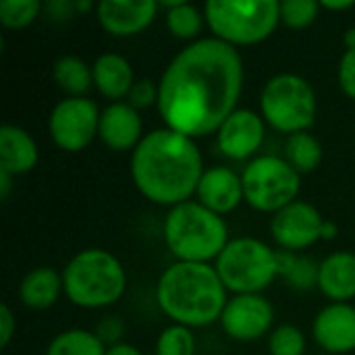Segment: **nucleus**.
<instances>
[{"label":"nucleus","instance_id":"nucleus-8","mask_svg":"<svg viewBox=\"0 0 355 355\" xmlns=\"http://www.w3.org/2000/svg\"><path fill=\"white\" fill-rule=\"evenodd\" d=\"M227 291L250 295L264 291L277 277V250L256 237H237L227 243L214 264Z\"/></svg>","mask_w":355,"mask_h":355},{"label":"nucleus","instance_id":"nucleus-6","mask_svg":"<svg viewBox=\"0 0 355 355\" xmlns=\"http://www.w3.org/2000/svg\"><path fill=\"white\" fill-rule=\"evenodd\" d=\"M204 15L216 40L237 48L260 44L281 23L277 0H208Z\"/></svg>","mask_w":355,"mask_h":355},{"label":"nucleus","instance_id":"nucleus-5","mask_svg":"<svg viewBox=\"0 0 355 355\" xmlns=\"http://www.w3.org/2000/svg\"><path fill=\"white\" fill-rule=\"evenodd\" d=\"M64 295L73 306L98 310L116 304L127 287L121 260L100 248H89L71 258L62 270Z\"/></svg>","mask_w":355,"mask_h":355},{"label":"nucleus","instance_id":"nucleus-40","mask_svg":"<svg viewBox=\"0 0 355 355\" xmlns=\"http://www.w3.org/2000/svg\"><path fill=\"white\" fill-rule=\"evenodd\" d=\"M343 44H345V48H347V50H354L355 48V27H349V29L345 31V35H343Z\"/></svg>","mask_w":355,"mask_h":355},{"label":"nucleus","instance_id":"nucleus-17","mask_svg":"<svg viewBox=\"0 0 355 355\" xmlns=\"http://www.w3.org/2000/svg\"><path fill=\"white\" fill-rule=\"evenodd\" d=\"M196 198H198L196 202H200L210 212H214L218 216L229 214L241 202H245L241 175H237L229 166H210L204 171V175L200 179Z\"/></svg>","mask_w":355,"mask_h":355},{"label":"nucleus","instance_id":"nucleus-9","mask_svg":"<svg viewBox=\"0 0 355 355\" xmlns=\"http://www.w3.org/2000/svg\"><path fill=\"white\" fill-rule=\"evenodd\" d=\"M241 183L243 198L254 210L277 214L297 200L302 175L283 156L264 154L250 160L241 173Z\"/></svg>","mask_w":355,"mask_h":355},{"label":"nucleus","instance_id":"nucleus-3","mask_svg":"<svg viewBox=\"0 0 355 355\" xmlns=\"http://www.w3.org/2000/svg\"><path fill=\"white\" fill-rule=\"evenodd\" d=\"M156 302L175 324L198 329L220 322L229 297L214 266L175 262L156 283Z\"/></svg>","mask_w":355,"mask_h":355},{"label":"nucleus","instance_id":"nucleus-32","mask_svg":"<svg viewBox=\"0 0 355 355\" xmlns=\"http://www.w3.org/2000/svg\"><path fill=\"white\" fill-rule=\"evenodd\" d=\"M96 335H98V339H100L106 347H112V345H116V343H123L121 339H123V335H125V324H123L121 318L108 316V318H104V320L98 322Z\"/></svg>","mask_w":355,"mask_h":355},{"label":"nucleus","instance_id":"nucleus-14","mask_svg":"<svg viewBox=\"0 0 355 355\" xmlns=\"http://www.w3.org/2000/svg\"><path fill=\"white\" fill-rule=\"evenodd\" d=\"M158 8L156 0H102L96 6V17L110 35L129 37L150 27Z\"/></svg>","mask_w":355,"mask_h":355},{"label":"nucleus","instance_id":"nucleus-15","mask_svg":"<svg viewBox=\"0 0 355 355\" xmlns=\"http://www.w3.org/2000/svg\"><path fill=\"white\" fill-rule=\"evenodd\" d=\"M314 341L327 354L341 355L355 349V308L349 304H329L312 324Z\"/></svg>","mask_w":355,"mask_h":355},{"label":"nucleus","instance_id":"nucleus-2","mask_svg":"<svg viewBox=\"0 0 355 355\" xmlns=\"http://www.w3.org/2000/svg\"><path fill=\"white\" fill-rule=\"evenodd\" d=\"M196 139L168 127L146 133L131 156V177L137 191L158 206H179L196 196L204 175Z\"/></svg>","mask_w":355,"mask_h":355},{"label":"nucleus","instance_id":"nucleus-35","mask_svg":"<svg viewBox=\"0 0 355 355\" xmlns=\"http://www.w3.org/2000/svg\"><path fill=\"white\" fill-rule=\"evenodd\" d=\"M15 329H17V320H15L10 308L2 306L0 308V345L2 347H8V343L15 335Z\"/></svg>","mask_w":355,"mask_h":355},{"label":"nucleus","instance_id":"nucleus-30","mask_svg":"<svg viewBox=\"0 0 355 355\" xmlns=\"http://www.w3.org/2000/svg\"><path fill=\"white\" fill-rule=\"evenodd\" d=\"M318 272H320V264H316L308 256H297V260H295L293 268L289 270V275L285 277V281L291 289L310 291V289L318 287Z\"/></svg>","mask_w":355,"mask_h":355},{"label":"nucleus","instance_id":"nucleus-12","mask_svg":"<svg viewBox=\"0 0 355 355\" xmlns=\"http://www.w3.org/2000/svg\"><path fill=\"white\" fill-rule=\"evenodd\" d=\"M322 225L324 218L312 204L295 200L272 216L270 233L281 250L295 254L322 239Z\"/></svg>","mask_w":355,"mask_h":355},{"label":"nucleus","instance_id":"nucleus-20","mask_svg":"<svg viewBox=\"0 0 355 355\" xmlns=\"http://www.w3.org/2000/svg\"><path fill=\"white\" fill-rule=\"evenodd\" d=\"M94 87L108 100H123L129 96L131 87L135 85V75L131 62L114 52L100 54L94 64Z\"/></svg>","mask_w":355,"mask_h":355},{"label":"nucleus","instance_id":"nucleus-39","mask_svg":"<svg viewBox=\"0 0 355 355\" xmlns=\"http://www.w3.org/2000/svg\"><path fill=\"white\" fill-rule=\"evenodd\" d=\"M337 237V225L331 220H324L322 225V239H335Z\"/></svg>","mask_w":355,"mask_h":355},{"label":"nucleus","instance_id":"nucleus-28","mask_svg":"<svg viewBox=\"0 0 355 355\" xmlns=\"http://www.w3.org/2000/svg\"><path fill=\"white\" fill-rule=\"evenodd\" d=\"M320 8L322 6L316 0H283L281 21L291 29H306L318 19Z\"/></svg>","mask_w":355,"mask_h":355},{"label":"nucleus","instance_id":"nucleus-10","mask_svg":"<svg viewBox=\"0 0 355 355\" xmlns=\"http://www.w3.org/2000/svg\"><path fill=\"white\" fill-rule=\"evenodd\" d=\"M100 108L89 98H64L60 100L48 119L52 141L64 152H81L98 135Z\"/></svg>","mask_w":355,"mask_h":355},{"label":"nucleus","instance_id":"nucleus-11","mask_svg":"<svg viewBox=\"0 0 355 355\" xmlns=\"http://www.w3.org/2000/svg\"><path fill=\"white\" fill-rule=\"evenodd\" d=\"M275 322V308L272 304L260 295H233L220 316L223 331L235 341H258L262 339Z\"/></svg>","mask_w":355,"mask_h":355},{"label":"nucleus","instance_id":"nucleus-36","mask_svg":"<svg viewBox=\"0 0 355 355\" xmlns=\"http://www.w3.org/2000/svg\"><path fill=\"white\" fill-rule=\"evenodd\" d=\"M106 355H141V352L131 343H116L112 347H106Z\"/></svg>","mask_w":355,"mask_h":355},{"label":"nucleus","instance_id":"nucleus-7","mask_svg":"<svg viewBox=\"0 0 355 355\" xmlns=\"http://www.w3.org/2000/svg\"><path fill=\"white\" fill-rule=\"evenodd\" d=\"M318 100L312 83L295 73H279L260 94L262 119L281 133H302L316 123Z\"/></svg>","mask_w":355,"mask_h":355},{"label":"nucleus","instance_id":"nucleus-34","mask_svg":"<svg viewBox=\"0 0 355 355\" xmlns=\"http://www.w3.org/2000/svg\"><path fill=\"white\" fill-rule=\"evenodd\" d=\"M44 10L48 12V17L52 21H69L77 12L73 0H52V2L44 4Z\"/></svg>","mask_w":355,"mask_h":355},{"label":"nucleus","instance_id":"nucleus-41","mask_svg":"<svg viewBox=\"0 0 355 355\" xmlns=\"http://www.w3.org/2000/svg\"><path fill=\"white\" fill-rule=\"evenodd\" d=\"M96 6H98V4H94L92 0H83V2H81V0H75V8H77V12H81V10H83V12H87V10H92V8L96 10Z\"/></svg>","mask_w":355,"mask_h":355},{"label":"nucleus","instance_id":"nucleus-4","mask_svg":"<svg viewBox=\"0 0 355 355\" xmlns=\"http://www.w3.org/2000/svg\"><path fill=\"white\" fill-rule=\"evenodd\" d=\"M164 241L177 262L210 264L227 248L229 229L223 216L189 200L168 210L164 218Z\"/></svg>","mask_w":355,"mask_h":355},{"label":"nucleus","instance_id":"nucleus-18","mask_svg":"<svg viewBox=\"0 0 355 355\" xmlns=\"http://www.w3.org/2000/svg\"><path fill=\"white\" fill-rule=\"evenodd\" d=\"M40 150L35 139L17 125L0 127V171L17 177L35 168Z\"/></svg>","mask_w":355,"mask_h":355},{"label":"nucleus","instance_id":"nucleus-33","mask_svg":"<svg viewBox=\"0 0 355 355\" xmlns=\"http://www.w3.org/2000/svg\"><path fill=\"white\" fill-rule=\"evenodd\" d=\"M339 85L345 96L355 100V48L345 50L339 62Z\"/></svg>","mask_w":355,"mask_h":355},{"label":"nucleus","instance_id":"nucleus-13","mask_svg":"<svg viewBox=\"0 0 355 355\" xmlns=\"http://www.w3.org/2000/svg\"><path fill=\"white\" fill-rule=\"evenodd\" d=\"M266 133V121L262 114L250 108H237L216 131L218 150L231 160H248L252 158Z\"/></svg>","mask_w":355,"mask_h":355},{"label":"nucleus","instance_id":"nucleus-26","mask_svg":"<svg viewBox=\"0 0 355 355\" xmlns=\"http://www.w3.org/2000/svg\"><path fill=\"white\" fill-rule=\"evenodd\" d=\"M42 10H44V4L40 0H2L0 23L6 29H23L31 25L40 17Z\"/></svg>","mask_w":355,"mask_h":355},{"label":"nucleus","instance_id":"nucleus-29","mask_svg":"<svg viewBox=\"0 0 355 355\" xmlns=\"http://www.w3.org/2000/svg\"><path fill=\"white\" fill-rule=\"evenodd\" d=\"M268 352L270 355H304L306 335L293 324H281L268 337Z\"/></svg>","mask_w":355,"mask_h":355},{"label":"nucleus","instance_id":"nucleus-23","mask_svg":"<svg viewBox=\"0 0 355 355\" xmlns=\"http://www.w3.org/2000/svg\"><path fill=\"white\" fill-rule=\"evenodd\" d=\"M160 6L166 8V25L168 31L177 40H193L202 33L206 15L196 4L173 0V2H160Z\"/></svg>","mask_w":355,"mask_h":355},{"label":"nucleus","instance_id":"nucleus-25","mask_svg":"<svg viewBox=\"0 0 355 355\" xmlns=\"http://www.w3.org/2000/svg\"><path fill=\"white\" fill-rule=\"evenodd\" d=\"M46 355H106V345L98 339L96 333L69 329L50 341Z\"/></svg>","mask_w":355,"mask_h":355},{"label":"nucleus","instance_id":"nucleus-27","mask_svg":"<svg viewBox=\"0 0 355 355\" xmlns=\"http://www.w3.org/2000/svg\"><path fill=\"white\" fill-rule=\"evenodd\" d=\"M156 355H198L191 329L181 324L166 327L156 341Z\"/></svg>","mask_w":355,"mask_h":355},{"label":"nucleus","instance_id":"nucleus-42","mask_svg":"<svg viewBox=\"0 0 355 355\" xmlns=\"http://www.w3.org/2000/svg\"><path fill=\"white\" fill-rule=\"evenodd\" d=\"M200 355H206V354H200Z\"/></svg>","mask_w":355,"mask_h":355},{"label":"nucleus","instance_id":"nucleus-31","mask_svg":"<svg viewBox=\"0 0 355 355\" xmlns=\"http://www.w3.org/2000/svg\"><path fill=\"white\" fill-rule=\"evenodd\" d=\"M127 100H129V104L135 110L148 108L152 104L158 106V83L152 81V79H139V81H135V85L131 87Z\"/></svg>","mask_w":355,"mask_h":355},{"label":"nucleus","instance_id":"nucleus-37","mask_svg":"<svg viewBox=\"0 0 355 355\" xmlns=\"http://www.w3.org/2000/svg\"><path fill=\"white\" fill-rule=\"evenodd\" d=\"M354 4V0H322L320 2V6L329 10H345V8H352Z\"/></svg>","mask_w":355,"mask_h":355},{"label":"nucleus","instance_id":"nucleus-16","mask_svg":"<svg viewBox=\"0 0 355 355\" xmlns=\"http://www.w3.org/2000/svg\"><path fill=\"white\" fill-rule=\"evenodd\" d=\"M98 135L102 144L114 152L135 150L144 135V121L139 110H135L129 102H112L102 110Z\"/></svg>","mask_w":355,"mask_h":355},{"label":"nucleus","instance_id":"nucleus-22","mask_svg":"<svg viewBox=\"0 0 355 355\" xmlns=\"http://www.w3.org/2000/svg\"><path fill=\"white\" fill-rule=\"evenodd\" d=\"M54 81L69 98H83L94 85L92 67L79 56H60L54 62Z\"/></svg>","mask_w":355,"mask_h":355},{"label":"nucleus","instance_id":"nucleus-21","mask_svg":"<svg viewBox=\"0 0 355 355\" xmlns=\"http://www.w3.org/2000/svg\"><path fill=\"white\" fill-rule=\"evenodd\" d=\"M62 291V275L50 266H40L23 277L19 285V300L29 310H48L58 302Z\"/></svg>","mask_w":355,"mask_h":355},{"label":"nucleus","instance_id":"nucleus-19","mask_svg":"<svg viewBox=\"0 0 355 355\" xmlns=\"http://www.w3.org/2000/svg\"><path fill=\"white\" fill-rule=\"evenodd\" d=\"M318 289L331 304H347L355 297V254L335 252L320 262Z\"/></svg>","mask_w":355,"mask_h":355},{"label":"nucleus","instance_id":"nucleus-24","mask_svg":"<svg viewBox=\"0 0 355 355\" xmlns=\"http://www.w3.org/2000/svg\"><path fill=\"white\" fill-rule=\"evenodd\" d=\"M322 144L308 131L293 133L285 141V160L300 173H312L322 162Z\"/></svg>","mask_w":355,"mask_h":355},{"label":"nucleus","instance_id":"nucleus-1","mask_svg":"<svg viewBox=\"0 0 355 355\" xmlns=\"http://www.w3.org/2000/svg\"><path fill=\"white\" fill-rule=\"evenodd\" d=\"M243 60L237 48L200 37L183 48L158 81V112L164 125L191 139L206 137L237 110Z\"/></svg>","mask_w":355,"mask_h":355},{"label":"nucleus","instance_id":"nucleus-38","mask_svg":"<svg viewBox=\"0 0 355 355\" xmlns=\"http://www.w3.org/2000/svg\"><path fill=\"white\" fill-rule=\"evenodd\" d=\"M10 189H12V177L0 171V200H2V202L8 200Z\"/></svg>","mask_w":355,"mask_h":355}]
</instances>
